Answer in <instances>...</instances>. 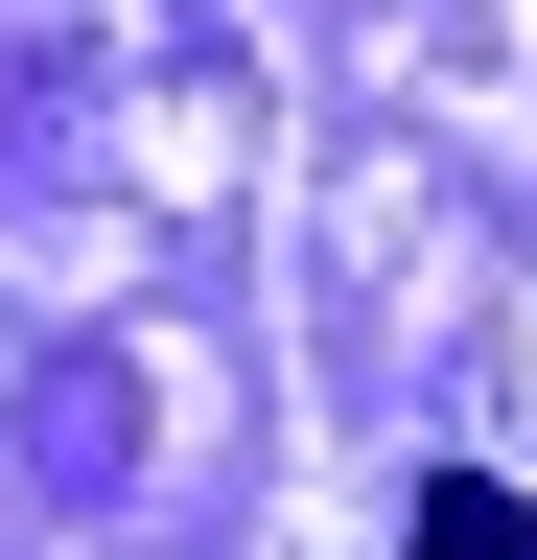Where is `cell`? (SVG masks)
Segmentation results:
<instances>
[{"instance_id": "obj_1", "label": "cell", "mask_w": 537, "mask_h": 560, "mask_svg": "<svg viewBox=\"0 0 537 560\" xmlns=\"http://www.w3.org/2000/svg\"><path fill=\"white\" fill-rule=\"evenodd\" d=\"M421 560H537V490H444V514H421Z\"/></svg>"}]
</instances>
